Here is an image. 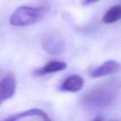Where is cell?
<instances>
[{
	"instance_id": "cell-3",
	"label": "cell",
	"mask_w": 121,
	"mask_h": 121,
	"mask_svg": "<svg viewBox=\"0 0 121 121\" xmlns=\"http://www.w3.org/2000/svg\"><path fill=\"white\" fill-rule=\"evenodd\" d=\"M41 43L45 52L51 55L61 53L65 47V43L61 34L57 31L51 30L45 33L42 38Z\"/></svg>"
},
{
	"instance_id": "cell-5",
	"label": "cell",
	"mask_w": 121,
	"mask_h": 121,
	"mask_svg": "<svg viewBox=\"0 0 121 121\" xmlns=\"http://www.w3.org/2000/svg\"><path fill=\"white\" fill-rule=\"evenodd\" d=\"M121 69V65L118 62L110 60L104 62L101 65L92 69L89 75L92 78H99L108 74L118 72Z\"/></svg>"
},
{
	"instance_id": "cell-6",
	"label": "cell",
	"mask_w": 121,
	"mask_h": 121,
	"mask_svg": "<svg viewBox=\"0 0 121 121\" xmlns=\"http://www.w3.org/2000/svg\"><path fill=\"white\" fill-rule=\"evenodd\" d=\"M84 84V79L79 75H72L68 77L62 82L60 89L62 91L75 93L79 91Z\"/></svg>"
},
{
	"instance_id": "cell-8",
	"label": "cell",
	"mask_w": 121,
	"mask_h": 121,
	"mask_svg": "<svg viewBox=\"0 0 121 121\" xmlns=\"http://www.w3.org/2000/svg\"><path fill=\"white\" fill-rule=\"evenodd\" d=\"M121 17V6L116 5L111 7L103 16L102 21L104 23L111 24L117 22Z\"/></svg>"
},
{
	"instance_id": "cell-9",
	"label": "cell",
	"mask_w": 121,
	"mask_h": 121,
	"mask_svg": "<svg viewBox=\"0 0 121 121\" xmlns=\"http://www.w3.org/2000/svg\"><path fill=\"white\" fill-rule=\"evenodd\" d=\"M16 119L27 118V117H33V116H38L43 121H52L49 116L43 110L39 108H32L27 110L26 111H23L16 116H14Z\"/></svg>"
},
{
	"instance_id": "cell-10",
	"label": "cell",
	"mask_w": 121,
	"mask_h": 121,
	"mask_svg": "<svg viewBox=\"0 0 121 121\" xmlns=\"http://www.w3.org/2000/svg\"><path fill=\"white\" fill-rule=\"evenodd\" d=\"M99 1V0H84L83 2H82V4L84 5V6H87V5H90V4L96 3Z\"/></svg>"
},
{
	"instance_id": "cell-11",
	"label": "cell",
	"mask_w": 121,
	"mask_h": 121,
	"mask_svg": "<svg viewBox=\"0 0 121 121\" xmlns=\"http://www.w3.org/2000/svg\"><path fill=\"white\" fill-rule=\"evenodd\" d=\"M16 120H17L15 116H13V117H11V118H8V119H6V120L4 121H16Z\"/></svg>"
},
{
	"instance_id": "cell-4",
	"label": "cell",
	"mask_w": 121,
	"mask_h": 121,
	"mask_svg": "<svg viewBox=\"0 0 121 121\" xmlns=\"http://www.w3.org/2000/svg\"><path fill=\"white\" fill-rule=\"evenodd\" d=\"M16 89V80L13 74H8L0 81V106L11 98Z\"/></svg>"
},
{
	"instance_id": "cell-12",
	"label": "cell",
	"mask_w": 121,
	"mask_h": 121,
	"mask_svg": "<svg viewBox=\"0 0 121 121\" xmlns=\"http://www.w3.org/2000/svg\"><path fill=\"white\" fill-rule=\"evenodd\" d=\"M92 121H104V118L101 116H99V117L96 118L94 120H93Z\"/></svg>"
},
{
	"instance_id": "cell-1",
	"label": "cell",
	"mask_w": 121,
	"mask_h": 121,
	"mask_svg": "<svg viewBox=\"0 0 121 121\" xmlns=\"http://www.w3.org/2000/svg\"><path fill=\"white\" fill-rule=\"evenodd\" d=\"M119 84L116 80L101 82L92 87L82 99V104L91 110H104L116 100Z\"/></svg>"
},
{
	"instance_id": "cell-2",
	"label": "cell",
	"mask_w": 121,
	"mask_h": 121,
	"mask_svg": "<svg viewBox=\"0 0 121 121\" xmlns=\"http://www.w3.org/2000/svg\"><path fill=\"white\" fill-rule=\"evenodd\" d=\"M46 9L42 6L33 7L21 6L17 8L9 18V23L13 26H27L42 20L46 14Z\"/></svg>"
},
{
	"instance_id": "cell-7",
	"label": "cell",
	"mask_w": 121,
	"mask_h": 121,
	"mask_svg": "<svg viewBox=\"0 0 121 121\" xmlns=\"http://www.w3.org/2000/svg\"><path fill=\"white\" fill-rule=\"evenodd\" d=\"M67 68V64L65 62L53 60L47 63L44 67L34 71L33 74L36 76H43L47 74L55 73L62 71Z\"/></svg>"
}]
</instances>
